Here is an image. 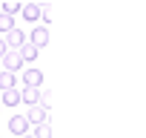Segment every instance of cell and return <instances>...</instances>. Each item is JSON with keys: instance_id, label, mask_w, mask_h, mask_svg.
<instances>
[{"instance_id": "obj_1", "label": "cell", "mask_w": 146, "mask_h": 138, "mask_svg": "<svg viewBox=\"0 0 146 138\" xmlns=\"http://www.w3.org/2000/svg\"><path fill=\"white\" fill-rule=\"evenodd\" d=\"M0 60H3V72H12V75H15L17 69H23V58H20V52H17V49H9Z\"/></svg>"}, {"instance_id": "obj_2", "label": "cell", "mask_w": 146, "mask_h": 138, "mask_svg": "<svg viewBox=\"0 0 146 138\" xmlns=\"http://www.w3.org/2000/svg\"><path fill=\"white\" fill-rule=\"evenodd\" d=\"M9 132L17 135V138L26 135V132H29V121H26V115H12V118H9Z\"/></svg>"}, {"instance_id": "obj_3", "label": "cell", "mask_w": 146, "mask_h": 138, "mask_svg": "<svg viewBox=\"0 0 146 138\" xmlns=\"http://www.w3.org/2000/svg\"><path fill=\"white\" fill-rule=\"evenodd\" d=\"M3 40H6V49H20V46L26 43V35L15 26L12 32H6V38H3Z\"/></svg>"}, {"instance_id": "obj_4", "label": "cell", "mask_w": 146, "mask_h": 138, "mask_svg": "<svg viewBox=\"0 0 146 138\" xmlns=\"http://www.w3.org/2000/svg\"><path fill=\"white\" fill-rule=\"evenodd\" d=\"M23 84L32 86V89H40V84H43V72H40V69H23Z\"/></svg>"}, {"instance_id": "obj_5", "label": "cell", "mask_w": 146, "mask_h": 138, "mask_svg": "<svg viewBox=\"0 0 146 138\" xmlns=\"http://www.w3.org/2000/svg\"><path fill=\"white\" fill-rule=\"evenodd\" d=\"M26 121H29V127H32V124L37 127V124L49 121V112H46V109H40V107L35 104V107H29V112H26Z\"/></svg>"}, {"instance_id": "obj_6", "label": "cell", "mask_w": 146, "mask_h": 138, "mask_svg": "<svg viewBox=\"0 0 146 138\" xmlns=\"http://www.w3.org/2000/svg\"><path fill=\"white\" fill-rule=\"evenodd\" d=\"M35 49H40V46H46L49 43V29L46 26H37V29H32V40H29Z\"/></svg>"}, {"instance_id": "obj_7", "label": "cell", "mask_w": 146, "mask_h": 138, "mask_svg": "<svg viewBox=\"0 0 146 138\" xmlns=\"http://www.w3.org/2000/svg\"><path fill=\"white\" fill-rule=\"evenodd\" d=\"M20 104V92L17 89H3L0 92V107H17Z\"/></svg>"}, {"instance_id": "obj_8", "label": "cell", "mask_w": 146, "mask_h": 138, "mask_svg": "<svg viewBox=\"0 0 146 138\" xmlns=\"http://www.w3.org/2000/svg\"><path fill=\"white\" fill-rule=\"evenodd\" d=\"M20 15L29 20V23H35L37 17H40V6L37 3H23V9H20Z\"/></svg>"}, {"instance_id": "obj_9", "label": "cell", "mask_w": 146, "mask_h": 138, "mask_svg": "<svg viewBox=\"0 0 146 138\" xmlns=\"http://www.w3.org/2000/svg\"><path fill=\"white\" fill-rule=\"evenodd\" d=\"M37 98H40V89L26 86V89L20 92V104H26V107H35V104H37Z\"/></svg>"}, {"instance_id": "obj_10", "label": "cell", "mask_w": 146, "mask_h": 138, "mask_svg": "<svg viewBox=\"0 0 146 138\" xmlns=\"http://www.w3.org/2000/svg\"><path fill=\"white\" fill-rule=\"evenodd\" d=\"M17 52H20V58H23V63H32V60L37 58V52H40V49H35V46H32V43L26 40V43H23V46H20Z\"/></svg>"}, {"instance_id": "obj_11", "label": "cell", "mask_w": 146, "mask_h": 138, "mask_svg": "<svg viewBox=\"0 0 146 138\" xmlns=\"http://www.w3.org/2000/svg\"><path fill=\"white\" fill-rule=\"evenodd\" d=\"M15 84H17V78L12 72H0V92L3 89H15Z\"/></svg>"}, {"instance_id": "obj_12", "label": "cell", "mask_w": 146, "mask_h": 138, "mask_svg": "<svg viewBox=\"0 0 146 138\" xmlns=\"http://www.w3.org/2000/svg\"><path fill=\"white\" fill-rule=\"evenodd\" d=\"M37 107H40V109H46V112L52 109V92H49V89H40V98H37Z\"/></svg>"}, {"instance_id": "obj_13", "label": "cell", "mask_w": 146, "mask_h": 138, "mask_svg": "<svg viewBox=\"0 0 146 138\" xmlns=\"http://www.w3.org/2000/svg\"><path fill=\"white\" fill-rule=\"evenodd\" d=\"M35 138H52V124H49V121L37 124V127H35Z\"/></svg>"}, {"instance_id": "obj_14", "label": "cell", "mask_w": 146, "mask_h": 138, "mask_svg": "<svg viewBox=\"0 0 146 138\" xmlns=\"http://www.w3.org/2000/svg\"><path fill=\"white\" fill-rule=\"evenodd\" d=\"M20 9H23V3H17V0H6V3H3V15H9V17L17 15Z\"/></svg>"}, {"instance_id": "obj_15", "label": "cell", "mask_w": 146, "mask_h": 138, "mask_svg": "<svg viewBox=\"0 0 146 138\" xmlns=\"http://www.w3.org/2000/svg\"><path fill=\"white\" fill-rule=\"evenodd\" d=\"M12 29H15V20H12L9 15H3V12H0V32L6 35V32H12Z\"/></svg>"}, {"instance_id": "obj_16", "label": "cell", "mask_w": 146, "mask_h": 138, "mask_svg": "<svg viewBox=\"0 0 146 138\" xmlns=\"http://www.w3.org/2000/svg\"><path fill=\"white\" fill-rule=\"evenodd\" d=\"M40 20L43 23H52V9L49 6H40Z\"/></svg>"}, {"instance_id": "obj_17", "label": "cell", "mask_w": 146, "mask_h": 138, "mask_svg": "<svg viewBox=\"0 0 146 138\" xmlns=\"http://www.w3.org/2000/svg\"><path fill=\"white\" fill-rule=\"evenodd\" d=\"M6 52H9V49H6V40H3V38H0V58H3Z\"/></svg>"}, {"instance_id": "obj_18", "label": "cell", "mask_w": 146, "mask_h": 138, "mask_svg": "<svg viewBox=\"0 0 146 138\" xmlns=\"http://www.w3.org/2000/svg\"><path fill=\"white\" fill-rule=\"evenodd\" d=\"M20 138H35V135H32V132H26V135H20Z\"/></svg>"}]
</instances>
